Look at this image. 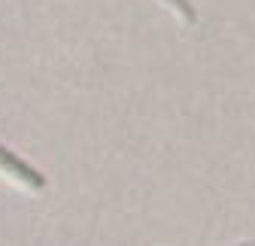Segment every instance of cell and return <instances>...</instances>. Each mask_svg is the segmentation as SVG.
Instances as JSON below:
<instances>
[{"instance_id":"obj_2","label":"cell","mask_w":255,"mask_h":246,"mask_svg":"<svg viewBox=\"0 0 255 246\" xmlns=\"http://www.w3.org/2000/svg\"><path fill=\"white\" fill-rule=\"evenodd\" d=\"M164 3H167L170 9H176V12H179L185 21H195V12L188 9V3H185V0H164Z\"/></svg>"},{"instance_id":"obj_1","label":"cell","mask_w":255,"mask_h":246,"mask_svg":"<svg viewBox=\"0 0 255 246\" xmlns=\"http://www.w3.org/2000/svg\"><path fill=\"white\" fill-rule=\"evenodd\" d=\"M0 176L12 179L15 186L24 189V192H43L46 189V176L37 167H30L27 161H21L15 152L6 149L3 143H0Z\"/></svg>"}]
</instances>
